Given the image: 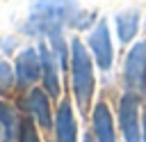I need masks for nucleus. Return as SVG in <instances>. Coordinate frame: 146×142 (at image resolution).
Segmentation results:
<instances>
[{
    "instance_id": "obj_11",
    "label": "nucleus",
    "mask_w": 146,
    "mask_h": 142,
    "mask_svg": "<svg viewBox=\"0 0 146 142\" xmlns=\"http://www.w3.org/2000/svg\"><path fill=\"white\" fill-rule=\"evenodd\" d=\"M23 142H39L36 140V135H34V131H32V126H30V121H25V126H23V137H21Z\"/></svg>"
},
{
    "instance_id": "obj_12",
    "label": "nucleus",
    "mask_w": 146,
    "mask_h": 142,
    "mask_svg": "<svg viewBox=\"0 0 146 142\" xmlns=\"http://www.w3.org/2000/svg\"><path fill=\"white\" fill-rule=\"evenodd\" d=\"M144 142H146V112H144Z\"/></svg>"
},
{
    "instance_id": "obj_9",
    "label": "nucleus",
    "mask_w": 146,
    "mask_h": 142,
    "mask_svg": "<svg viewBox=\"0 0 146 142\" xmlns=\"http://www.w3.org/2000/svg\"><path fill=\"white\" fill-rule=\"evenodd\" d=\"M43 73H46V87L52 96H57L59 92V82H57V73H55V66H52V57L50 53L43 50Z\"/></svg>"
},
{
    "instance_id": "obj_1",
    "label": "nucleus",
    "mask_w": 146,
    "mask_h": 142,
    "mask_svg": "<svg viewBox=\"0 0 146 142\" xmlns=\"http://www.w3.org/2000/svg\"><path fill=\"white\" fill-rule=\"evenodd\" d=\"M73 87L78 103L84 110L94 94V73H91V60L80 41H73Z\"/></svg>"
},
{
    "instance_id": "obj_10",
    "label": "nucleus",
    "mask_w": 146,
    "mask_h": 142,
    "mask_svg": "<svg viewBox=\"0 0 146 142\" xmlns=\"http://www.w3.org/2000/svg\"><path fill=\"white\" fill-rule=\"evenodd\" d=\"M21 76H23V80H34L39 76V62L32 50L21 57Z\"/></svg>"
},
{
    "instance_id": "obj_13",
    "label": "nucleus",
    "mask_w": 146,
    "mask_h": 142,
    "mask_svg": "<svg viewBox=\"0 0 146 142\" xmlns=\"http://www.w3.org/2000/svg\"><path fill=\"white\" fill-rule=\"evenodd\" d=\"M84 142H91V137H87V140H84Z\"/></svg>"
},
{
    "instance_id": "obj_6",
    "label": "nucleus",
    "mask_w": 146,
    "mask_h": 142,
    "mask_svg": "<svg viewBox=\"0 0 146 142\" xmlns=\"http://www.w3.org/2000/svg\"><path fill=\"white\" fill-rule=\"evenodd\" d=\"M57 137L59 142H75V121H73L68 103H62L57 112Z\"/></svg>"
},
{
    "instance_id": "obj_7",
    "label": "nucleus",
    "mask_w": 146,
    "mask_h": 142,
    "mask_svg": "<svg viewBox=\"0 0 146 142\" xmlns=\"http://www.w3.org/2000/svg\"><path fill=\"white\" fill-rule=\"evenodd\" d=\"M137 27H139V14L137 11H123L116 16V32H119V39L123 44H128L137 34Z\"/></svg>"
},
{
    "instance_id": "obj_3",
    "label": "nucleus",
    "mask_w": 146,
    "mask_h": 142,
    "mask_svg": "<svg viewBox=\"0 0 146 142\" xmlns=\"http://www.w3.org/2000/svg\"><path fill=\"white\" fill-rule=\"evenodd\" d=\"M123 76L132 92H146V44H137L128 53Z\"/></svg>"
},
{
    "instance_id": "obj_4",
    "label": "nucleus",
    "mask_w": 146,
    "mask_h": 142,
    "mask_svg": "<svg viewBox=\"0 0 146 142\" xmlns=\"http://www.w3.org/2000/svg\"><path fill=\"white\" fill-rule=\"evenodd\" d=\"M89 41H91V50H94V57H96L98 66L100 69H110V64H112V41H110L107 25L98 23V27L91 32Z\"/></svg>"
},
{
    "instance_id": "obj_8",
    "label": "nucleus",
    "mask_w": 146,
    "mask_h": 142,
    "mask_svg": "<svg viewBox=\"0 0 146 142\" xmlns=\"http://www.w3.org/2000/svg\"><path fill=\"white\" fill-rule=\"evenodd\" d=\"M30 105H32L34 115L39 117V121H41L43 126H50V108H48V98L43 96V92H32Z\"/></svg>"
},
{
    "instance_id": "obj_2",
    "label": "nucleus",
    "mask_w": 146,
    "mask_h": 142,
    "mask_svg": "<svg viewBox=\"0 0 146 142\" xmlns=\"http://www.w3.org/2000/svg\"><path fill=\"white\" fill-rule=\"evenodd\" d=\"M119 124L125 142H144V117L139 115V96L128 92L119 101Z\"/></svg>"
},
{
    "instance_id": "obj_5",
    "label": "nucleus",
    "mask_w": 146,
    "mask_h": 142,
    "mask_svg": "<svg viewBox=\"0 0 146 142\" xmlns=\"http://www.w3.org/2000/svg\"><path fill=\"white\" fill-rule=\"evenodd\" d=\"M94 133H96L98 142H116L112 115H110V108L105 103H98L94 110Z\"/></svg>"
}]
</instances>
